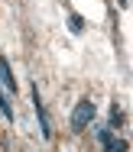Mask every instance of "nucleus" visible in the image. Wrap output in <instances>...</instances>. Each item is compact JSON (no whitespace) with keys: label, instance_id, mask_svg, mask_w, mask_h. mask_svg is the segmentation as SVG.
Listing matches in <instances>:
<instances>
[{"label":"nucleus","instance_id":"nucleus-3","mask_svg":"<svg viewBox=\"0 0 133 152\" xmlns=\"http://www.w3.org/2000/svg\"><path fill=\"white\" fill-rule=\"evenodd\" d=\"M98 139L104 152H127V139H120V136H114L110 129H98Z\"/></svg>","mask_w":133,"mask_h":152},{"label":"nucleus","instance_id":"nucleus-2","mask_svg":"<svg viewBox=\"0 0 133 152\" xmlns=\"http://www.w3.org/2000/svg\"><path fill=\"white\" fill-rule=\"evenodd\" d=\"M33 107H36V117H39V133H42V139H49V136H52V123H49V113H46V107H42L39 88H33Z\"/></svg>","mask_w":133,"mask_h":152},{"label":"nucleus","instance_id":"nucleus-7","mask_svg":"<svg viewBox=\"0 0 133 152\" xmlns=\"http://www.w3.org/2000/svg\"><path fill=\"white\" fill-rule=\"evenodd\" d=\"M120 7H127V0H120Z\"/></svg>","mask_w":133,"mask_h":152},{"label":"nucleus","instance_id":"nucleus-1","mask_svg":"<svg viewBox=\"0 0 133 152\" xmlns=\"http://www.w3.org/2000/svg\"><path fill=\"white\" fill-rule=\"evenodd\" d=\"M94 113H98V110H94V100H88V97L78 100L75 110H71V120H68V123H71V129L81 133L85 126H91V123H94Z\"/></svg>","mask_w":133,"mask_h":152},{"label":"nucleus","instance_id":"nucleus-4","mask_svg":"<svg viewBox=\"0 0 133 152\" xmlns=\"http://www.w3.org/2000/svg\"><path fill=\"white\" fill-rule=\"evenodd\" d=\"M0 84H3L10 94H16V78H13V71H10V65H7L3 55H0Z\"/></svg>","mask_w":133,"mask_h":152},{"label":"nucleus","instance_id":"nucleus-6","mask_svg":"<svg viewBox=\"0 0 133 152\" xmlns=\"http://www.w3.org/2000/svg\"><path fill=\"white\" fill-rule=\"evenodd\" d=\"M68 29H71V32H75V36H78V32L85 29V20H81L78 13H71V16H68Z\"/></svg>","mask_w":133,"mask_h":152},{"label":"nucleus","instance_id":"nucleus-5","mask_svg":"<svg viewBox=\"0 0 133 152\" xmlns=\"http://www.w3.org/2000/svg\"><path fill=\"white\" fill-rule=\"evenodd\" d=\"M0 110H3V117L13 123V107H10V97L3 94V88H0Z\"/></svg>","mask_w":133,"mask_h":152}]
</instances>
